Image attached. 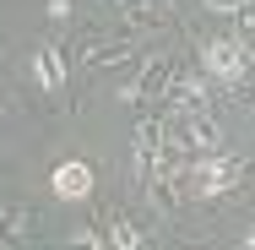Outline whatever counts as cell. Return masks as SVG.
<instances>
[{"label":"cell","mask_w":255,"mask_h":250,"mask_svg":"<svg viewBox=\"0 0 255 250\" xmlns=\"http://www.w3.org/2000/svg\"><path fill=\"white\" fill-rule=\"evenodd\" d=\"M255 54L245 38H212V44H201V71L206 82H223V87H239L245 76H250Z\"/></svg>","instance_id":"6da1fadb"},{"label":"cell","mask_w":255,"mask_h":250,"mask_svg":"<svg viewBox=\"0 0 255 250\" xmlns=\"http://www.w3.org/2000/svg\"><path fill=\"white\" fill-rule=\"evenodd\" d=\"M239 174H245V163H239V158L201 152V158L190 163V191H196V196H223V191H234V185H239Z\"/></svg>","instance_id":"7a4b0ae2"},{"label":"cell","mask_w":255,"mask_h":250,"mask_svg":"<svg viewBox=\"0 0 255 250\" xmlns=\"http://www.w3.org/2000/svg\"><path fill=\"white\" fill-rule=\"evenodd\" d=\"M163 125H168V142H179V147H190V152H217L223 147V125H217L206 109L174 114V120H163Z\"/></svg>","instance_id":"3957f363"},{"label":"cell","mask_w":255,"mask_h":250,"mask_svg":"<svg viewBox=\"0 0 255 250\" xmlns=\"http://www.w3.org/2000/svg\"><path fill=\"white\" fill-rule=\"evenodd\" d=\"M163 136H168V125H163V120H147V125L136 131V174H141L152 191L163 185V163H157V158H163V147H168Z\"/></svg>","instance_id":"277c9868"},{"label":"cell","mask_w":255,"mask_h":250,"mask_svg":"<svg viewBox=\"0 0 255 250\" xmlns=\"http://www.w3.org/2000/svg\"><path fill=\"white\" fill-rule=\"evenodd\" d=\"M93 185H98V174H93L82 158L54 163V174H49V196L54 201H87V196H93Z\"/></svg>","instance_id":"5b68a950"},{"label":"cell","mask_w":255,"mask_h":250,"mask_svg":"<svg viewBox=\"0 0 255 250\" xmlns=\"http://www.w3.org/2000/svg\"><path fill=\"white\" fill-rule=\"evenodd\" d=\"M65 76H71V71H65V54L54 49V44H38V49H33V82H38L49 98H60V93H65Z\"/></svg>","instance_id":"8992f818"},{"label":"cell","mask_w":255,"mask_h":250,"mask_svg":"<svg viewBox=\"0 0 255 250\" xmlns=\"http://www.w3.org/2000/svg\"><path fill=\"white\" fill-rule=\"evenodd\" d=\"M168 93H174V109H179V114L206 109V71L201 76H168ZM168 93H163V98H168Z\"/></svg>","instance_id":"52a82bcc"},{"label":"cell","mask_w":255,"mask_h":250,"mask_svg":"<svg viewBox=\"0 0 255 250\" xmlns=\"http://www.w3.org/2000/svg\"><path fill=\"white\" fill-rule=\"evenodd\" d=\"M103 245H120V250H141V245H147V234H141L136 223H125V218H114V223H109V234H103Z\"/></svg>","instance_id":"ba28073f"},{"label":"cell","mask_w":255,"mask_h":250,"mask_svg":"<svg viewBox=\"0 0 255 250\" xmlns=\"http://www.w3.org/2000/svg\"><path fill=\"white\" fill-rule=\"evenodd\" d=\"M206 11H217V16H239V11H250L255 0H201Z\"/></svg>","instance_id":"9c48e42d"},{"label":"cell","mask_w":255,"mask_h":250,"mask_svg":"<svg viewBox=\"0 0 255 250\" xmlns=\"http://www.w3.org/2000/svg\"><path fill=\"white\" fill-rule=\"evenodd\" d=\"M49 22H71V0H49Z\"/></svg>","instance_id":"30bf717a"},{"label":"cell","mask_w":255,"mask_h":250,"mask_svg":"<svg viewBox=\"0 0 255 250\" xmlns=\"http://www.w3.org/2000/svg\"><path fill=\"white\" fill-rule=\"evenodd\" d=\"M245 245H250V250H255V229H250V234H245Z\"/></svg>","instance_id":"8fae6325"},{"label":"cell","mask_w":255,"mask_h":250,"mask_svg":"<svg viewBox=\"0 0 255 250\" xmlns=\"http://www.w3.org/2000/svg\"><path fill=\"white\" fill-rule=\"evenodd\" d=\"M0 223H5V212H0Z\"/></svg>","instance_id":"7c38bea8"}]
</instances>
